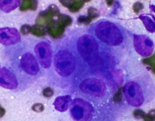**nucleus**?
<instances>
[{"label":"nucleus","instance_id":"nucleus-1","mask_svg":"<svg viewBox=\"0 0 155 121\" xmlns=\"http://www.w3.org/2000/svg\"><path fill=\"white\" fill-rule=\"evenodd\" d=\"M54 82L62 87L74 84L84 73L88 70L77 53L71 39L62 40L53 50L52 63Z\"/></svg>","mask_w":155,"mask_h":121},{"label":"nucleus","instance_id":"nucleus-2","mask_svg":"<svg viewBox=\"0 0 155 121\" xmlns=\"http://www.w3.org/2000/svg\"><path fill=\"white\" fill-rule=\"evenodd\" d=\"M88 33L117 65L132 49V35L117 23L99 21L90 27Z\"/></svg>","mask_w":155,"mask_h":121},{"label":"nucleus","instance_id":"nucleus-3","mask_svg":"<svg viewBox=\"0 0 155 121\" xmlns=\"http://www.w3.org/2000/svg\"><path fill=\"white\" fill-rule=\"evenodd\" d=\"M87 70L74 84L78 96L99 103L110 102L115 87L104 73Z\"/></svg>","mask_w":155,"mask_h":121},{"label":"nucleus","instance_id":"nucleus-4","mask_svg":"<svg viewBox=\"0 0 155 121\" xmlns=\"http://www.w3.org/2000/svg\"><path fill=\"white\" fill-rule=\"evenodd\" d=\"M70 114L75 121H116L114 107L110 102H93L77 96L72 100Z\"/></svg>","mask_w":155,"mask_h":121},{"label":"nucleus","instance_id":"nucleus-5","mask_svg":"<svg viewBox=\"0 0 155 121\" xmlns=\"http://www.w3.org/2000/svg\"><path fill=\"white\" fill-rule=\"evenodd\" d=\"M10 51L13 60L12 69L18 83L32 82L42 75V67L33 52L25 45L18 44Z\"/></svg>","mask_w":155,"mask_h":121},{"label":"nucleus","instance_id":"nucleus-6","mask_svg":"<svg viewBox=\"0 0 155 121\" xmlns=\"http://www.w3.org/2000/svg\"><path fill=\"white\" fill-rule=\"evenodd\" d=\"M123 93L129 106L140 107L153 100L155 84L148 73H144L126 82L123 87Z\"/></svg>","mask_w":155,"mask_h":121},{"label":"nucleus","instance_id":"nucleus-7","mask_svg":"<svg viewBox=\"0 0 155 121\" xmlns=\"http://www.w3.org/2000/svg\"><path fill=\"white\" fill-rule=\"evenodd\" d=\"M34 53L39 64L44 69H49L53 59V48L49 41H40L34 47Z\"/></svg>","mask_w":155,"mask_h":121},{"label":"nucleus","instance_id":"nucleus-8","mask_svg":"<svg viewBox=\"0 0 155 121\" xmlns=\"http://www.w3.org/2000/svg\"><path fill=\"white\" fill-rule=\"evenodd\" d=\"M17 76L9 68L0 65V86L9 90H15L18 87Z\"/></svg>","mask_w":155,"mask_h":121},{"label":"nucleus","instance_id":"nucleus-9","mask_svg":"<svg viewBox=\"0 0 155 121\" xmlns=\"http://www.w3.org/2000/svg\"><path fill=\"white\" fill-rule=\"evenodd\" d=\"M21 41V36L17 29L14 28H0V43L3 46H13Z\"/></svg>","mask_w":155,"mask_h":121},{"label":"nucleus","instance_id":"nucleus-10","mask_svg":"<svg viewBox=\"0 0 155 121\" xmlns=\"http://www.w3.org/2000/svg\"><path fill=\"white\" fill-rule=\"evenodd\" d=\"M60 15V11L58 7L55 5H51L46 11L40 12L35 19V22L37 24L47 26L52 21L53 18L58 17Z\"/></svg>","mask_w":155,"mask_h":121},{"label":"nucleus","instance_id":"nucleus-11","mask_svg":"<svg viewBox=\"0 0 155 121\" xmlns=\"http://www.w3.org/2000/svg\"><path fill=\"white\" fill-rule=\"evenodd\" d=\"M47 27L48 34L54 39H58L62 37L65 31V28L61 26L58 21L54 19Z\"/></svg>","mask_w":155,"mask_h":121},{"label":"nucleus","instance_id":"nucleus-12","mask_svg":"<svg viewBox=\"0 0 155 121\" xmlns=\"http://www.w3.org/2000/svg\"><path fill=\"white\" fill-rule=\"evenodd\" d=\"M72 102V98L70 96H62L56 98L54 106L57 111L60 112H64L68 110V109L70 107Z\"/></svg>","mask_w":155,"mask_h":121},{"label":"nucleus","instance_id":"nucleus-13","mask_svg":"<svg viewBox=\"0 0 155 121\" xmlns=\"http://www.w3.org/2000/svg\"><path fill=\"white\" fill-rule=\"evenodd\" d=\"M20 0H0V10L10 13L20 5Z\"/></svg>","mask_w":155,"mask_h":121},{"label":"nucleus","instance_id":"nucleus-14","mask_svg":"<svg viewBox=\"0 0 155 121\" xmlns=\"http://www.w3.org/2000/svg\"><path fill=\"white\" fill-rule=\"evenodd\" d=\"M38 0H22L20 10L21 11H26L28 10L35 11L38 8Z\"/></svg>","mask_w":155,"mask_h":121},{"label":"nucleus","instance_id":"nucleus-15","mask_svg":"<svg viewBox=\"0 0 155 121\" xmlns=\"http://www.w3.org/2000/svg\"><path fill=\"white\" fill-rule=\"evenodd\" d=\"M30 33L37 37H43L47 33V27L36 24L31 26Z\"/></svg>","mask_w":155,"mask_h":121},{"label":"nucleus","instance_id":"nucleus-16","mask_svg":"<svg viewBox=\"0 0 155 121\" xmlns=\"http://www.w3.org/2000/svg\"><path fill=\"white\" fill-rule=\"evenodd\" d=\"M57 21L60 24L61 26L66 28L67 26H70L72 23V19L70 17H69L66 15L60 14L58 17V20Z\"/></svg>","mask_w":155,"mask_h":121},{"label":"nucleus","instance_id":"nucleus-17","mask_svg":"<svg viewBox=\"0 0 155 121\" xmlns=\"http://www.w3.org/2000/svg\"><path fill=\"white\" fill-rule=\"evenodd\" d=\"M84 5V2L83 0H75V2L72 3L71 7L69 8V11L71 13H75L79 11Z\"/></svg>","mask_w":155,"mask_h":121},{"label":"nucleus","instance_id":"nucleus-18","mask_svg":"<svg viewBox=\"0 0 155 121\" xmlns=\"http://www.w3.org/2000/svg\"><path fill=\"white\" fill-rule=\"evenodd\" d=\"M99 16V13L94 8L91 7L88 9V17L91 19L96 18Z\"/></svg>","mask_w":155,"mask_h":121},{"label":"nucleus","instance_id":"nucleus-19","mask_svg":"<svg viewBox=\"0 0 155 121\" xmlns=\"http://www.w3.org/2000/svg\"><path fill=\"white\" fill-rule=\"evenodd\" d=\"M122 88H119L118 91L115 92V95H114L113 97V100L115 103H119L121 100H122Z\"/></svg>","mask_w":155,"mask_h":121},{"label":"nucleus","instance_id":"nucleus-20","mask_svg":"<svg viewBox=\"0 0 155 121\" xmlns=\"http://www.w3.org/2000/svg\"><path fill=\"white\" fill-rule=\"evenodd\" d=\"M43 94L46 98H51L54 94V91L50 87H47L43 91Z\"/></svg>","mask_w":155,"mask_h":121},{"label":"nucleus","instance_id":"nucleus-21","mask_svg":"<svg viewBox=\"0 0 155 121\" xmlns=\"http://www.w3.org/2000/svg\"><path fill=\"white\" fill-rule=\"evenodd\" d=\"M31 30V26L28 25V24H24V25L22 26L21 28H20V32L22 35H27L30 33Z\"/></svg>","mask_w":155,"mask_h":121},{"label":"nucleus","instance_id":"nucleus-22","mask_svg":"<svg viewBox=\"0 0 155 121\" xmlns=\"http://www.w3.org/2000/svg\"><path fill=\"white\" fill-rule=\"evenodd\" d=\"M32 110L37 113H41L44 110V106L41 103H35L31 107Z\"/></svg>","mask_w":155,"mask_h":121},{"label":"nucleus","instance_id":"nucleus-23","mask_svg":"<svg viewBox=\"0 0 155 121\" xmlns=\"http://www.w3.org/2000/svg\"><path fill=\"white\" fill-rule=\"evenodd\" d=\"M92 19L88 17H80L78 18V22L81 24H88L91 23Z\"/></svg>","mask_w":155,"mask_h":121},{"label":"nucleus","instance_id":"nucleus-24","mask_svg":"<svg viewBox=\"0 0 155 121\" xmlns=\"http://www.w3.org/2000/svg\"><path fill=\"white\" fill-rule=\"evenodd\" d=\"M134 116H135L136 119H141V118H143V116L145 114L142 110H136L134 111Z\"/></svg>","mask_w":155,"mask_h":121},{"label":"nucleus","instance_id":"nucleus-25","mask_svg":"<svg viewBox=\"0 0 155 121\" xmlns=\"http://www.w3.org/2000/svg\"><path fill=\"white\" fill-rule=\"evenodd\" d=\"M141 8H143V5L140 3H136L135 5H134V10L135 11V12L137 13V12L141 9Z\"/></svg>","mask_w":155,"mask_h":121},{"label":"nucleus","instance_id":"nucleus-26","mask_svg":"<svg viewBox=\"0 0 155 121\" xmlns=\"http://www.w3.org/2000/svg\"><path fill=\"white\" fill-rule=\"evenodd\" d=\"M143 120L144 121H154L155 119L154 118H153L151 116L149 115V114L148 115H145L144 116H143Z\"/></svg>","mask_w":155,"mask_h":121},{"label":"nucleus","instance_id":"nucleus-27","mask_svg":"<svg viewBox=\"0 0 155 121\" xmlns=\"http://www.w3.org/2000/svg\"><path fill=\"white\" fill-rule=\"evenodd\" d=\"M5 114V110L1 105H0V118L2 117Z\"/></svg>","mask_w":155,"mask_h":121},{"label":"nucleus","instance_id":"nucleus-28","mask_svg":"<svg viewBox=\"0 0 155 121\" xmlns=\"http://www.w3.org/2000/svg\"><path fill=\"white\" fill-rule=\"evenodd\" d=\"M149 115L151 116L153 118H154L155 119V110H152L151 111H150L149 113Z\"/></svg>","mask_w":155,"mask_h":121}]
</instances>
